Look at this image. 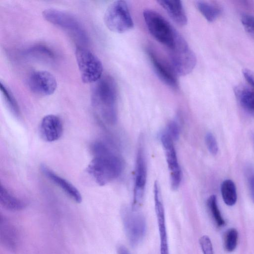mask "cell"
<instances>
[{"instance_id":"obj_29","label":"cell","mask_w":254,"mask_h":254,"mask_svg":"<svg viewBox=\"0 0 254 254\" xmlns=\"http://www.w3.org/2000/svg\"><path fill=\"white\" fill-rule=\"evenodd\" d=\"M199 242L203 254H214L212 244L208 236H201Z\"/></svg>"},{"instance_id":"obj_22","label":"cell","mask_w":254,"mask_h":254,"mask_svg":"<svg viewBox=\"0 0 254 254\" xmlns=\"http://www.w3.org/2000/svg\"><path fill=\"white\" fill-rule=\"evenodd\" d=\"M25 53L30 56L51 60L54 59L55 56L50 48L43 45H34L27 49Z\"/></svg>"},{"instance_id":"obj_8","label":"cell","mask_w":254,"mask_h":254,"mask_svg":"<svg viewBox=\"0 0 254 254\" xmlns=\"http://www.w3.org/2000/svg\"><path fill=\"white\" fill-rule=\"evenodd\" d=\"M48 22L67 31L82 42L87 40L86 33L79 20L71 13L55 8H47L42 12Z\"/></svg>"},{"instance_id":"obj_23","label":"cell","mask_w":254,"mask_h":254,"mask_svg":"<svg viewBox=\"0 0 254 254\" xmlns=\"http://www.w3.org/2000/svg\"><path fill=\"white\" fill-rule=\"evenodd\" d=\"M207 206L217 226L220 227H223L225 222L219 210L215 195H211L209 196L207 200Z\"/></svg>"},{"instance_id":"obj_27","label":"cell","mask_w":254,"mask_h":254,"mask_svg":"<svg viewBox=\"0 0 254 254\" xmlns=\"http://www.w3.org/2000/svg\"><path fill=\"white\" fill-rule=\"evenodd\" d=\"M205 140L209 152L213 155H216L218 151V146L217 140L213 134L211 132L207 133Z\"/></svg>"},{"instance_id":"obj_16","label":"cell","mask_w":254,"mask_h":254,"mask_svg":"<svg viewBox=\"0 0 254 254\" xmlns=\"http://www.w3.org/2000/svg\"><path fill=\"white\" fill-rule=\"evenodd\" d=\"M157 2L178 25L183 26L187 24L188 18L182 1L160 0Z\"/></svg>"},{"instance_id":"obj_9","label":"cell","mask_w":254,"mask_h":254,"mask_svg":"<svg viewBox=\"0 0 254 254\" xmlns=\"http://www.w3.org/2000/svg\"><path fill=\"white\" fill-rule=\"evenodd\" d=\"M143 141V136L141 135L138 142L135 161L133 197L131 206L134 209H137L143 201L147 180V166Z\"/></svg>"},{"instance_id":"obj_13","label":"cell","mask_w":254,"mask_h":254,"mask_svg":"<svg viewBox=\"0 0 254 254\" xmlns=\"http://www.w3.org/2000/svg\"><path fill=\"white\" fill-rule=\"evenodd\" d=\"M146 53L159 79L168 86L173 89L178 88L179 84L177 74L171 65L162 60L151 49L148 48Z\"/></svg>"},{"instance_id":"obj_19","label":"cell","mask_w":254,"mask_h":254,"mask_svg":"<svg viewBox=\"0 0 254 254\" xmlns=\"http://www.w3.org/2000/svg\"><path fill=\"white\" fill-rule=\"evenodd\" d=\"M221 192L226 204L233 206L236 203L237 200V190L233 181L230 179L224 180L221 185Z\"/></svg>"},{"instance_id":"obj_24","label":"cell","mask_w":254,"mask_h":254,"mask_svg":"<svg viewBox=\"0 0 254 254\" xmlns=\"http://www.w3.org/2000/svg\"><path fill=\"white\" fill-rule=\"evenodd\" d=\"M238 233L235 228H230L226 232L224 236L225 249L228 252L234 251L237 245Z\"/></svg>"},{"instance_id":"obj_12","label":"cell","mask_w":254,"mask_h":254,"mask_svg":"<svg viewBox=\"0 0 254 254\" xmlns=\"http://www.w3.org/2000/svg\"><path fill=\"white\" fill-rule=\"evenodd\" d=\"M154 200L160 238V254H169V246L164 207L160 186L157 181L154 184Z\"/></svg>"},{"instance_id":"obj_7","label":"cell","mask_w":254,"mask_h":254,"mask_svg":"<svg viewBox=\"0 0 254 254\" xmlns=\"http://www.w3.org/2000/svg\"><path fill=\"white\" fill-rule=\"evenodd\" d=\"M121 215L128 242L132 246H137L143 239L146 231L144 215L137 209L127 206L122 208Z\"/></svg>"},{"instance_id":"obj_14","label":"cell","mask_w":254,"mask_h":254,"mask_svg":"<svg viewBox=\"0 0 254 254\" xmlns=\"http://www.w3.org/2000/svg\"><path fill=\"white\" fill-rule=\"evenodd\" d=\"M63 131V125L60 118L50 114L43 117L40 125V134L42 138L47 142L58 140Z\"/></svg>"},{"instance_id":"obj_15","label":"cell","mask_w":254,"mask_h":254,"mask_svg":"<svg viewBox=\"0 0 254 254\" xmlns=\"http://www.w3.org/2000/svg\"><path fill=\"white\" fill-rule=\"evenodd\" d=\"M41 170L47 178L55 184L71 199L77 203H80L82 196L79 190L71 183L51 170L45 164L41 165Z\"/></svg>"},{"instance_id":"obj_26","label":"cell","mask_w":254,"mask_h":254,"mask_svg":"<svg viewBox=\"0 0 254 254\" xmlns=\"http://www.w3.org/2000/svg\"><path fill=\"white\" fill-rule=\"evenodd\" d=\"M241 21L247 33L254 39V17L244 14L241 16Z\"/></svg>"},{"instance_id":"obj_6","label":"cell","mask_w":254,"mask_h":254,"mask_svg":"<svg viewBox=\"0 0 254 254\" xmlns=\"http://www.w3.org/2000/svg\"><path fill=\"white\" fill-rule=\"evenodd\" d=\"M169 51L170 65L176 74L184 76L192 71L195 66L196 58L180 34L177 39L174 47Z\"/></svg>"},{"instance_id":"obj_20","label":"cell","mask_w":254,"mask_h":254,"mask_svg":"<svg viewBox=\"0 0 254 254\" xmlns=\"http://www.w3.org/2000/svg\"><path fill=\"white\" fill-rule=\"evenodd\" d=\"M196 5L201 14L209 22H213L220 14L219 7L207 2L197 1Z\"/></svg>"},{"instance_id":"obj_11","label":"cell","mask_w":254,"mask_h":254,"mask_svg":"<svg viewBox=\"0 0 254 254\" xmlns=\"http://www.w3.org/2000/svg\"><path fill=\"white\" fill-rule=\"evenodd\" d=\"M27 83L31 91L42 96L53 94L57 87V82L54 76L43 70L32 72L28 76Z\"/></svg>"},{"instance_id":"obj_18","label":"cell","mask_w":254,"mask_h":254,"mask_svg":"<svg viewBox=\"0 0 254 254\" xmlns=\"http://www.w3.org/2000/svg\"><path fill=\"white\" fill-rule=\"evenodd\" d=\"M0 203L4 208L11 211H19L26 207V203L11 194L1 184L0 187Z\"/></svg>"},{"instance_id":"obj_32","label":"cell","mask_w":254,"mask_h":254,"mask_svg":"<svg viewBox=\"0 0 254 254\" xmlns=\"http://www.w3.org/2000/svg\"><path fill=\"white\" fill-rule=\"evenodd\" d=\"M252 137H253V142H254V133H253V134H252Z\"/></svg>"},{"instance_id":"obj_25","label":"cell","mask_w":254,"mask_h":254,"mask_svg":"<svg viewBox=\"0 0 254 254\" xmlns=\"http://www.w3.org/2000/svg\"><path fill=\"white\" fill-rule=\"evenodd\" d=\"M245 174L252 201L254 203V167L248 164L245 168Z\"/></svg>"},{"instance_id":"obj_3","label":"cell","mask_w":254,"mask_h":254,"mask_svg":"<svg viewBox=\"0 0 254 254\" xmlns=\"http://www.w3.org/2000/svg\"><path fill=\"white\" fill-rule=\"evenodd\" d=\"M143 15L150 34L169 50L172 49L180 34L158 12L146 9L143 11Z\"/></svg>"},{"instance_id":"obj_2","label":"cell","mask_w":254,"mask_h":254,"mask_svg":"<svg viewBox=\"0 0 254 254\" xmlns=\"http://www.w3.org/2000/svg\"><path fill=\"white\" fill-rule=\"evenodd\" d=\"M117 87L110 76L101 78L96 82L91 94L93 107L108 123L114 124L117 120Z\"/></svg>"},{"instance_id":"obj_31","label":"cell","mask_w":254,"mask_h":254,"mask_svg":"<svg viewBox=\"0 0 254 254\" xmlns=\"http://www.w3.org/2000/svg\"><path fill=\"white\" fill-rule=\"evenodd\" d=\"M117 254H131L128 250L124 246L120 245L118 247Z\"/></svg>"},{"instance_id":"obj_4","label":"cell","mask_w":254,"mask_h":254,"mask_svg":"<svg viewBox=\"0 0 254 254\" xmlns=\"http://www.w3.org/2000/svg\"><path fill=\"white\" fill-rule=\"evenodd\" d=\"M104 21L111 31L123 33L133 27V22L126 1L117 0L111 3L106 9Z\"/></svg>"},{"instance_id":"obj_1","label":"cell","mask_w":254,"mask_h":254,"mask_svg":"<svg viewBox=\"0 0 254 254\" xmlns=\"http://www.w3.org/2000/svg\"><path fill=\"white\" fill-rule=\"evenodd\" d=\"M92 150L94 156L86 170L97 184L104 186L121 175L124 169L123 160L105 143L94 142Z\"/></svg>"},{"instance_id":"obj_17","label":"cell","mask_w":254,"mask_h":254,"mask_svg":"<svg viewBox=\"0 0 254 254\" xmlns=\"http://www.w3.org/2000/svg\"><path fill=\"white\" fill-rule=\"evenodd\" d=\"M235 93L242 108L254 116V89L245 85H240L235 88Z\"/></svg>"},{"instance_id":"obj_21","label":"cell","mask_w":254,"mask_h":254,"mask_svg":"<svg viewBox=\"0 0 254 254\" xmlns=\"http://www.w3.org/2000/svg\"><path fill=\"white\" fill-rule=\"evenodd\" d=\"M0 90L9 110L15 117H19L20 112L16 100L8 88L1 82H0Z\"/></svg>"},{"instance_id":"obj_5","label":"cell","mask_w":254,"mask_h":254,"mask_svg":"<svg viewBox=\"0 0 254 254\" xmlns=\"http://www.w3.org/2000/svg\"><path fill=\"white\" fill-rule=\"evenodd\" d=\"M75 58L83 82H96L101 77L103 70L100 60L88 49L78 46L75 49Z\"/></svg>"},{"instance_id":"obj_28","label":"cell","mask_w":254,"mask_h":254,"mask_svg":"<svg viewBox=\"0 0 254 254\" xmlns=\"http://www.w3.org/2000/svg\"><path fill=\"white\" fill-rule=\"evenodd\" d=\"M165 131L173 140H177L180 136V128L178 124L174 121H170Z\"/></svg>"},{"instance_id":"obj_30","label":"cell","mask_w":254,"mask_h":254,"mask_svg":"<svg viewBox=\"0 0 254 254\" xmlns=\"http://www.w3.org/2000/svg\"><path fill=\"white\" fill-rule=\"evenodd\" d=\"M244 76L251 87L254 89V72L249 69H244L243 71Z\"/></svg>"},{"instance_id":"obj_10","label":"cell","mask_w":254,"mask_h":254,"mask_svg":"<svg viewBox=\"0 0 254 254\" xmlns=\"http://www.w3.org/2000/svg\"><path fill=\"white\" fill-rule=\"evenodd\" d=\"M160 137L170 173L171 188L173 190H176L181 182L182 172L174 145V140L165 131L162 132Z\"/></svg>"}]
</instances>
